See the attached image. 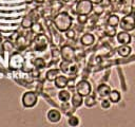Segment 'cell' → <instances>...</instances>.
Wrapping results in <instances>:
<instances>
[{
	"label": "cell",
	"instance_id": "obj_10",
	"mask_svg": "<svg viewBox=\"0 0 135 127\" xmlns=\"http://www.w3.org/2000/svg\"><path fill=\"white\" fill-rule=\"evenodd\" d=\"M116 39L120 44H129L131 42V35L129 34V32L122 30L121 32L117 33Z\"/></svg>",
	"mask_w": 135,
	"mask_h": 127
},
{
	"label": "cell",
	"instance_id": "obj_9",
	"mask_svg": "<svg viewBox=\"0 0 135 127\" xmlns=\"http://www.w3.org/2000/svg\"><path fill=\"white\" fill-rule=\"evenodd\" d=\"M60 71H62L65 74H73L77 71V66L73 64V61L62 60L60 62Z\"/></svg>",
	"mask_w": 135,
	"mask_h": 127
},
{
	"label": "cell",
	"instance_id": "obj_31",
	"mask_svg": "<svg viewBox=\"0 0 135 127\" xmlns=\"http://www.w3.org/2000/svg\"><path fill=\"white\" fill-rule=\"evenodd\" d=\"M91 1H92L93 3H100L102 0H91Z\"/></svg>",
	"mask_w": 135,
	"mask_h": 127
},
{
	"label": "cell",
	"instance_id": "obj_24",
	"mask_svg": "<svg viewBox=\"0 0 135 127\" xmlns=\"http://www.w3.org/2000/svg\"><path fill=\"white\" fill-rule=\"evenodd\" d=\"M116 28L115 26H112V25H107V28H105V33L109 35V36H114L115 35V33H116V30H115Z\"/></svg>",
	"mask_w": 135,
	"mask_h": 127
},
{
	"label": "cell",
	"instance_id": "obj_16",
	"mask_svg": "<svg viewBox=\"0 0 135 127\" xmlns=\"http://www.w3.org/2000/svg\"><path fill=\"white\" fill-rule=\"evenodd\" d=\"M131 51H132V49H131L128 44H121V46L117 49V52H118V54H119L121 57H127V56H129V55L131 54Z\"/></svg>",
	"mask_w": 135,
	"mask_h": 127
},
{
	"label": "cell",
	"instance_id": "obj_20",
	"mask_svg": "<svg viewBox=\"0 0 135 127\" xmlns=\"http://www.w3.org/2000/svg\"><path fill=\"white\" fill-rule=\"evenodd\" d=\"M107 22H108L109 25H112V26H115V28H116V26L119 24L120 19H119V17H118L117 15H111V16H109Z\"/></svg>",
	"mask_w": 135,
	"mask_h": 127
},
{
	"label": "cell",
	"instance_id": "obj_19",
	"mask_svg": "<svg viewBox=\"0 0 135 127\" xmlns=\"http://www.w3.org/2000/svg\"><path fill=\"white\" fill-rule=\"evenodd\" d=\"M109 99L111 103H118L120 101V93L117 91V90H111L110 94H109Z\"/></svg>",
	"mask_w": 135,
	"mask_h": 127
},
{
	"label": "cell",
	"instance_id": "obj_25",
	"mask_svg": "<svg viewBox=\"0 0 135 127\" xmlns=\"http://www.w3.org/2000/svg\"><path fill=\"white\" fill-rule=\"evenodd\" d=\"M33 25V22H32V19L30 17H25L23 20H22V26L23 28H30Z\"/></svg>",
	"mask_w": 135,
	"mask_h": 127
},
{
	"label": "cell",
	"instance_id": "obj_6",
	"mask_svg": "<svg viewBox=\"0 0 135 127\" xmlns=\"http://www.w3.org/2000/svg\"><path fill=\"white\" fill-rule=\"evenodd\" d=\"M47 46V38L42 35V34H39L35 37V40H34V49L36 51H43Z\"/></svg>",
	"mask_w": 135,
	"mask_h": 127
},
{
	"label": "cell",
	"instance_id": "obj_23",
	"mask_svg": "<svg viewBox=\"0 0 135 127\" xmlns=\"http://www.w3.org/2000/svg\"><path fill=\"white\" fill-rule=\"evenodd\" d=\"M34 66L36 68H43L45 66V61L42 58H36L34 60Z\"/></svg>",
	"mask_w": 135,
	"mask_h": 127
},
{
	"label": "cell",
	"instance_id": "obj_27",
	"mask_svg": "<svg viewBox=\"0 0 135 127\" xmlns=\"http://www.w3.org/2000/svg\"><path fill=\"white\" fill-rule=\"evenodd\" d=\"M110 106H111V102H110V99H102L101 101V108H103V109H108V108H110Z\"/></svg>",
	"mask_w": 135,
	"mask_h": 127
},
{
	"label": "cell",
	"instance_id": "obj_8",
	"mask_svg": "<svg viewBox=\"0 0 135 127\" xmlns=\"http://www.w3.org/2000/svg\"><path fill=\"white\" fill-rule=\"evenodd\" d=\"M60 54H61V57L63 58V60H68V61H73L74 58H75V52H74V49L70 46H63L61 48V51H60Z\"/></svg>",
	"mask_w": 135,
	"mask_h": 127
},
{
	"label": "cell",
	"instance_id": "obj_14",
	"mask_svg": "<svg viewBox=\"0 0 135 127\" xmlns=\"http://www.w3.org/2000/svg\"><path fill=\"white\" fill-rule=\"evenodd\" d=\"M71 101H72L73 107H75V108L80 107V106L82 105V103L84 102V101H83V96H82L81 94H79L77 91L71 96Z\"/></svg>",
	"mask_w": 135,
	"mask_h": 127
},
{
	"label": "cell",
	"instance_id": "obj_2",
	"mask_svg": "<svg viewBox=\"0 0 135 127\" xmlns=\"http://www.w3.org/2000/svg\"><path fill=\"white\" fill-rule=\"evenodd\" d=\"M93 2L91 0H79L76 3L75 6V12L79 15V14H83V15H88L92 12L93 10Z\"/></svg>",
	"mask_w": 135,
	"mask_h": 127
},
{
	"label": "cell",
	"instance_id": "obj_12",
	"mask_svg": "<svg viewBox=\"0 0 135 127\" xmlns=\"http://www.w3.org/2000/svg\"><path fill=\"white\" fill-rule=\"evenodd\" d=\"M110 92H111V88L107 84H101L97 88V95L99 97H101V98H104V97L109 96Z\"/></svg>",
	"mask_w": 135,
	"mask_h": 127
},
{
	"label": "cell",
	"instance_id": "obj_5",
	"mask_svg": "<svg viewBox=\"0 0 135 127\" xmlns=\"http://www.w3.org/2000/svg\"><path fill=\"white\" fill-rule=\"evenodd\" d=\"M76 91L81 94L82 96H86L89 94H91V91H92V87H91V84L85 80V79H82L80 80L77 85H76Z\"/></svg>",
	"mask_w": 135,
	"mask_h": 127
},
{
	"label": "cell",
	"instance_id": "obj_21",
	"mask_svg": "<svg viewBox=\"0 0 135 127\" xmlns=\"http://www.w3.org/2000/svg\"><path fill=\"white\" fill-rule=\"evenodd\" d=\"M84 105L86 107H93V106H95L96 105V98L93 95H91V94L86 95L85 98H84Z\"/></svg>",
	"mask_w": 135,
	"mask_h": 127
},
{
	"label": "cell",
	"instance_id": "obj_15",
	"mask_svg": "<svg viewBox=\"0 0 135 127\" xmlns=\"http://www.w3.org/2000/svg\"><path fill=\"white\" fill-rule=\"evenodd\" d=\"M94 41H95V37H94V35L91 34V33H85V34H83V35L81 36V38H80V42H81L83 46H91V44L94 43Z\"/></svg>",
	"mask_w": 135,
	"mask_h": 127
},
{
	"label": "cell",
	"instance_id": "obj_28",
	"mask_svg": "<svg viewBox=\"0 0 135 127\" xmlns=\"http://www.w3.org/2000/svg\"><path fill=\"white\" fill-rule=\"evenodd\" d=\"M32 30H33L35 33H39V32L41 31V26H40V24L35 23V24H33V25H32Z\"/></svg>",
	"mask_w": 135,
	"mask_h": 127
},
{
	"label": "cell",
	"instance_id": "obj_7",
	"mask_svg": "<svg viewBox=\"0 0 135 127\" xmlns=\"http://www.w3.org/2000/svg\"><path fill=\"white\" fill-rule=\"evenodd\" d=\"M23 64H24V59H23V57H22L20 54H18V53L12 55V57L9 58V62H8L9 68H11V69H14V70H15V69H20V68L23 66Z\"/></svg>",
	"mask_w": 135,
	"mask_h": 127
},
{
	"label": "cell",
	"instance_id": "obj_26",
	"mask_svg": "<svg viewBox=\"0 0 135 127\" xmlns=\"http://www.w3.org/2000/svg\"><path fill=\"white\" fill-rule=\"evenodd\" d=\"M77 20H78V22H79V23L84 24V23L88 21V17H86V15L79 14V15H78V17H77Z\"/></svg>",
	"mask_w": 135,
	"mask_h": 127
},
{
	"label": "cell",
	"instance_id": "obj_4",
	"mask_svg": "<svg viewBox=\"0 0 135 127\" xmlns=\"http://www.w3.org/2000/svg\"><path fill=\"white\" fill-rule=\"evenodd\" d=\"M119 24H120V28L123 31H127V32L133 31L135 29V16H133V15H127V16L122 17L120 19Z\"/></svg>",
	"mask_w": 135,
	"mask_h": 127
},
{
	"label": "cell",
	"instance_id": "obj_30",
	"mask_svg": "<svg viewBox=\"0 0 135 127\" xmlns=\"http://www.w3.org/2000/svg\"><path fill=\"white\" fill-rule=\"evenodd\" d=\"M95 12H96V13H101V12H102V8H101V7H99V10H98V7H96Z\"/></svg>",
	"mask_w": 135,
	"mask_h": 127
},
{
	"label": "cell",
	"instance_id": "obj_22",
	"mask_svg": "<svg viewBox=\"0 0 135 127\" xmlns=\"http://www.w3.org/2000/svg\"><path fill=\"white\" fill-rule=\"evenodd\" d=\"M68 124L70 126H73V127L78 126L79 125V119L77 116H75V115H71L69 117V120H68Z\"/></svg>",
	"mask_w": 135,
	"mask_h": 127
},
{
	"label": "cell",
	"instance_id": "obj_1",
	"mask_svg": "<svg viewBox=\"0 0 135 127\" xmlns=\"http://www.w3.org/2000/svg\"><path fill=\"white\" fill-rule=\"evenodd\" d=\"M54 24L60 32H66L72 25V17L68 13L61 12L54 18Z\"/></svg>",
	"mask_w": 135,
	"mask_h": 127
},
{
	"label": "cell",
	"instance_id": "obj_18",
	"mask_svg": "<svg viewBox=\"0 0 135 127\" xmlns=\"http://www.w3.org/2000/svg\"><path fill=\"white\" fill-rule=\"evenodd\" d=\"M58 98H59L61 102L66 103V102L71 98V93H70V91L64 90V89L60 90V91H59V93H58Z\"/></svg>",
	"mask_w": 135,
	"mask_h": 127
},
{
	"label": "cell",
	"instance_id": "obj_11",
	"mask_svg": "<svg viewBox=\"0 0 135 127\" xmlns=\"http://www.w3.org/2000/svg\"><path fill=\"white\" fill-rule=\"evenodd\" d=\"M46 117H47V120H49L50 122H52V123H57V122H59L60 119H61V113H60L57 109H51V110L47 111Z\"/></svg>",
	"mask_w": 135,
	"mask_h": 127
},
{
	"label": "cell",
	"instance_id": "obj_29",
	"mask_svg": "<svg viewBox=\"0 0 135 127\" xmlns=\"http://www.w3.org/2000/svg\"><path fill=\"white\" fill-rule=\"evenodd\" d=\"M66 37H68V38H74V37H75V32H74L73 30H70V29H69V30L66 31Z\"/></svg>",
	"mask_w": 135,
	"mask_h": 127
},
{
	"label": "cell",
	"instance_id": "obj_13",
	"mask_svg": "<svg viewBox=\"0 0 135 127\" xmlns=\"http://www.w3.org/2000/svg\"><path fill=\"white\" fill-rule=\"evenodd\" d=\"M55 83V86L59 89H64L66 86H68V83H69V79L66 76L64 75H58L57 78L54 80Z\"/></svg>",
	"mask_w": 135,
	"mask_h": 127
},
{
	"label": "cell",
	"instance_id": "obj_32",
	"mask_svg": "<svg viewBox=\"0 0 135 127\" xmlns=\"http://www.w3.org/2000/svg\"><path fill=\"white\" fill-rule=\"evenodd\" d=\"M63 2H70V1H72V0H62Z\"/></svg>",
	"mask_w": 135,
	"mask_h": 127
},
{
	"label": "cell",
	"instance_id": "obj_3",
	"mask_svg": "<svg viewBox=\"0 0 135 127\" xmlns=\"http://www.w3.org/2000/svg\"><path fill=\"white\" fill-rule=\"evenodd\" d=\"M38 96L33 91H27L22 95V105L25 108H32L37 104Z\"/></svg>",
	"mask_w": 135,
	"mask_h": 127
},
{
	"label": "cell",
	"instance_id": "obj_17",
	"mask_svg": "<svg viewBox=\"0 0 135 127\" xmlns=\"http://www.w3.org/2000/svg\"><path fill=\"white\" fill-rule=\"evenodd\" d=\"M59 74V69H51L46 72V79L50 81H54Z\"/></svg>",
	"mask_w": 135,
	"mask_h": 127
}]
</instances>
